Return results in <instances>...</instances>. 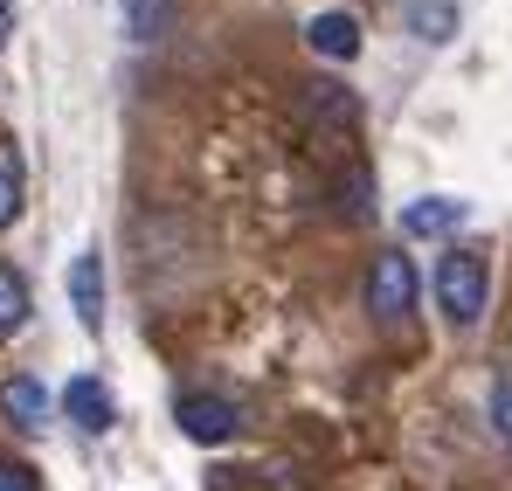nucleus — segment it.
Here are the masks:
<instances>
[{
  "instance_id": "2eb2a0df",
  "label": "nucleus",
  "mask_w": 512,
  "mask_h": 491,
  "mask_svg": "<svg viewBox=\"0 0 512 491\" xmlns=\"http://www.w3.org/2000/svg\"><path fill=\"white\" fill-rule=\"evenodd\" d=\"M485 415H492V436L512 450V374H499V381H492V402H485Z\"/></svg>"
},
{
  "instance_id": "423d86ee",
  "label": "nucleus",
  "mask_w": 512,
  "mask_h": 491,
  "mask_svg": "<svg viewBox=\"0 0 512 491\" xmlns=\"http://www.w3.org/2000/svg\"><path fill=\"white\" fill-rule=\"evenodd\" d=\"M70 305H77V326L84 332H104V256L84 249L70 263Z\"/></svg>"
},
{
  "instance_id": "9d476101",
  "label": "nucleus",
  "mask_w": 512,
  "mask_h": 491,
  "mask_svg": "<svg viewBox=\"0 0 512 491\" xmlns=\"http://www.w3.org/2000/svg\"><path fill=\"white\" fill-rule=\"evenodd\" d=\"M333 194H340V215H353V222H367V215H374V173H367L360 160L340 173V187H333Z\"/></svg>"
},
{
  "instance_id": "f03ea898",
  "label": "nucleus",
  "mask_w": 512,
  "mask_h": 491,
  "mask_svg": "<svg viewBox=\"0 0 512 491\" xmlns=\"http://www.w3.org/2000/svg\"><path fill=\"white\" fill-rule=\"evenodd\" d=\"M367 312H374L381 326H402V319L416 312V256L381 249V256L367 263Z\"/></svg>"
},
{
  "instance_id": "f8f14e48",
  "label": "nucleus",
  "mask_w": 512,
  "mask_h": 491,
  "mask_svg": "<svg viewBox=\"0 0 512 491\" xmlns=\"http://www.w3.org/2000/svg\"><path fill=\"white\" fill-rule=\"evenodd\" d=\"M21 326H28V284H21V270L0 263V339L21 332Z\"/></svg>"
},
{
  "instance_id": "9b49d317",
  "label": "nucleus",
  "mask_w": 512,
  "mask_h": 491,
  "mask_svg": "<svg viewBox=\"0 0 512 491\" xmlns=\"http://www.w3.org/2000/svg\"><path fill=\"white\" fill-rule=\"evenodd\" d=\"M167 0H125V35H132V42H160V35H167Z\"/></svg>"
},
{
  "instance_id": "4468645a",
  "label": "nucleus",
  "mask_w": 512,
  "mask_h": 491,
  "mask_svg": "<svg viewBox=\"0 0 512 491\" xmlns=\"http://www.w3.org/2000/svg\"><path fill=\"white\" fill-rule=\"evenodd\" d=\"M409 21H416V35H423V42H450L457 7H443V0H416V7H409Z\"/></svg>"
},
{
  "instance_id": "0eeeda50",
  "label": "nucleus",
  "mask_w": 512,
  "mask_h": 491,
  "mask_svg": "<svg viewBox=\"0 0 512 491\" xmlns=\"http://www.w3.org/2000/svg\"><path fill=\"white\" fill-rule=\"evenodd\" d=\"M0 415H7L14 429H42V422H49V388H42L35 374H7V381H0Z\"/></svg>"
},
{
  "instance_id": "6e6552de",
  "label": "nucleus",
  "mask_w": 512,
  "mask_h": 491,
  "mask_svg": "<svg viewBox=\"0 0 512 491\" xmlns=\"http://www.w3.org/2000/svg\"><path fill=\"white\" fill-rule=\"evenodd\" d=\"M63 409H70V422L90 429V436H104V429H111V395H104V381H97V374H77V381L63 388Z\"/></svg>"
},
{
  "instance_id": "7ed1b4c3",
  "label": "nucleus",
  "mask_w": 512,
  "mask_h": 491,
  "mask_svg": "<svg viewBox=\"0 0 512 491\" xmlns=\"http://www.w3.org/2000/svg\"><path fill=\"white\" fill-rule=\"evenodd\" d=\"M173 422H180L187 443H229V436L243 429V415H236L229 395H180V402H173Z\"/></svg>"
},
{
  "instance_id": "f3484780",
  "label": "nucleus",
  "mask_w": 512,
  "mask_h": 491,
  "mask_svg": "<svg viewBox=\"0 0 512 491\" xmlns=\"http://www.w3.org/2000/svg\"><path fill=\"white\" fill-rule=\"evenodd\" d=\"M7 35H14V0H0V49H7Z\"/></svg>"
},
{
  "instance_id": "dca6fc26",
  "label": "nucleus",
  "mask_w": 512,
  "mask_h": 491,
  "mask_svg": "<svg viewBox=\"0 0 512 491\" xmlns=\"http://www.w3.org/2000/svg\"><path fill=\"white\" fill-rule=\"evenodd\" d=\"M0 491H42V478H35L28 464H14V457H0Z\"/></svg>"
},
{
  "instance_id": "1a4fd4ad",
  "label": "nucleus",
  "mask_w": 512,
  "mask_h": 491,
  "mask_svg": "<svg viewBox=\"0 0 512 491\" xmlns=\"http://www.w3.org/2000/svg\"><path fill=\"white\" fill-rule=\"evenodd\" d=\"M305 118H319V125H353V97H346L340 83H305Z\"/></svg>"
},
{
  "instance_id": "39448f33",
  "label": "nucleus",
  "mask_w": 512,
  "mask_h": 491,
  "mask_svg": "<svg viewBox=\"0 0 512 491\" xmlns=\"http://www.w3.org/2000/svg\"><path fill=\"white\" fill-rule=\"evenodd\" d=\"M305 42H312V56H326V63H353V56H360V21H353L346 7H326V14L305 21Z\"/></svg>"
},
{
  "instance_id": "f257e3e1",
  "label": "nucleus",
  "mask_w": 512,
  "mask_h": 491,
  "mask_svg": "<svg viewBox=\"0 0 512 491\" xmlns=\"http://www.w3.org/2000/svg\"><path fill=\"white\" fill-rule=\"evenodd\" d=\"M485 298H492L485 256H478V249H450V256L436 263V312H443L457 332H471L478 319H485Z\"/></svg>"
},
{
  "instance_id": "20e7f679",
  "label": "nucleus",
  "mask_w": 512,
  "mask_h": 491,
  "mask_svg": "<svg viewBox=\"0 0 512 491\" xmlns=\"http://www.w3.org/2000/svg\"><path fill=\"white\" fill-rule=\"evenodd\" d=\"M464 215H471V201H457V194H423V201H409V208H402V236H409V243L457 236V229H464Z\"/></svg>"
},
{
  "instance_id": "ddd939ff",
  "label": "nucleus",
  "mask_w": 512,
  "mask_h": 491,
  "mask_svg": "<svg viewBox=\"0 0 512 491\" xmlns=\"http://www.w3.org/2000/svg\"><path fill=\"white\" fill-rule=\"evenodd\" d=\"M21 215V153L0 139V229Z\"/></svg>"
}]
</instances>
